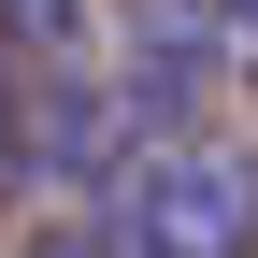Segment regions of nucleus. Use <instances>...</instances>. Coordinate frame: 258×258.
Listing matches in <instances>:
<instances>
[{
  "label": "nucleus",
  "mask_w": 258,
  "mask_h": 258,
  "mask_svg": "<svg viewBox=\"0 0 258 258\" xmlns=\"http://www.w3.org/2000/svg\"><path fill=\"white\" fill-rule=\"evenodd\" d=\"M244 244H258V144L172 129V144L115 158V186H101V258H244Z\"/></svg>",
  "instance_id": "f257e3e1"
},
{
  "label": "nucleus",
  "mask_w": 258,
  "mask_h": 258,
  "mask_svg": "<svg viewBox=\"0 0 258 258\" xmlns=\"http://www.w3.org/2000/svg\"><path fill=\"white\" fill-rule=\"evenodd\" d=\"M29 258H101V230H43V244H29Z\"/></svg>",
  "instance_id": "39448f33"
},
{
  "label": "nucleus",
  "mask_w": 258,
  "mask_h": 258,
  "mask_svg": "<svg viewBox=\"0 0 258 258\" xmlns=\"http://www.w3.org/2000/svg\"><path fill=\"white\" fill-rule=\"evenodd\" d=\"M29 172V86H15V57H0V186Z\"/></svg>",
  "instance_id": "7ed1b4c3"
},
{
  "label": "nucleus",
  "mask_w": 258,
  "mask_h": 258,
  "mask_svg": "<svg viewBox=\"0 0 258 258\" xmlns=\"http://www.w3.org/2000/svg\"><path fill=\"white\" fill-rule=\"evenodd\" d=\"M0 57H29V72H86V0H0Z\"/></svg>",
  "instance_id": "f03ea898"
},
{
  "label": "nucleus",
  "mask_w": 258,
  "mask_h": 258,
  "mask_svg": "<svg viewBox=\"0 0 258 258\" xmlns=\"http://www.w3.org/2000/svg\"><path fill=\"white\" fill-rule=\"evenodd\" d=\"M230 72H258V0H230Z\"/></svg>",
  "instance_id": "20e7f679"
}]
</instances>
